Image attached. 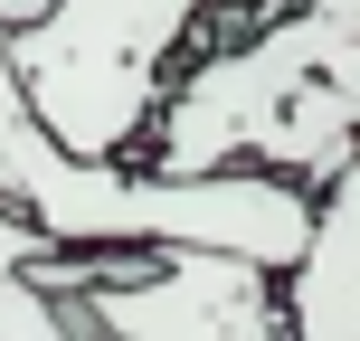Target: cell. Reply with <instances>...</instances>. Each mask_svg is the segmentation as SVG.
<instances>
[{"mask_svg": "<svg viewBox=\"0 0 360 341\" xmlns=\"http://www.w3.org/2000/svg\"><path fill=\"white\" fill-rule=\"evenodd\" d=\"M48 0H0V29H19V19H38Z\"/></svg>", "mask_w": 360, "mask_h": 341, "instance_id": "6", "label": "cell"}, {"mask_svg": "<svg viewBox=\"0 0 360 341\" xmlns=\"http://www.w3.org/2000/svg\"><path fill=\"white\" fill-rule=\"evenodd\" d=\"M351 133H360V0H294L247 48H218L180 86H162L133 162L152 171L266 162L323 190L342 171Z\"/></svg>", "mask_w": 360, "mask_h": 341, "instance_id": "1", "label": "cell"}, {"mask_svg": "<svg viewBox=\"0 0 360 341\" xmlns=\"http://www.w3.org/2000/svg\"><path fill=\"white\" fill-rule=\"evenodd\" d=\"M76 341H266L285 332V294H275V266L237 247H152L143 275H114V285L67 294Z\"/></svg>", "mask_w": 360, "mask_h": 341, "instance_id": "3", "label": "cell"}, {"mask_svg": "<svg viewBox=\"0 0 360 341\" xmlns=\"http://www.w3.org/2000/svg\"><path fill=\"white\" fill-rule=\"evenodd\" d=\"M0 341H76L67 294H48V285H29L19 266H0Z\"/></svg>", "mask_w": 360, "mask_h": 341, "instance_id": "5", "label": "cell"}, {"mask_svg": "<svg viewBox=\"0 0 360 341\" xmlns=\"http://www.w3.org/2000/svg\"><path fill=\"white\" fill-rule=\"evenodd\" d=\"M199 10L209 0H48L38 19L10 29L29 114L86 162H133Z\"/></svg>", "mask_w": 360, "mask_h": 341, "instance_id": "2", "label": "cell"}, {"mask_svg": "<svg viewBox=\"0 0 360 341\" xmlns=\"http://www.w3.org/2000/svg\"><path fill=\"white\" fill-rule=\"evenodd\" d=\"M285 332H304V341L360 332V133H351L342 171L313 190V237L285 266Z\"/></svg>", "mask_w": 360, "mask_h": 341, "instance_id": "4", "label": "cell"}]
</instances>
